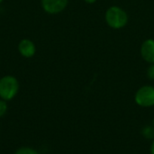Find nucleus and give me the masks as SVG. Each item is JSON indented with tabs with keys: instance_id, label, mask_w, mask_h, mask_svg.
<instances>
[{
	"instance_id": "nucleus-13",
	"label": "nucleus",
	"mask_w": 154,
	"mask_h": 154,
	"mask_svg": "<svg viewBox=\"0 0 154 154\" xmlns=\"http://www.w3.org/2000/svg\"><path fill=\"white\" fill-rule=\"evenodd\" d=\"M152 125L154 126V118H153V120H152Z\"/></svg>"
},
{
	"instance_id": "nucleus-8",
	"label": "nucleus",
	"mask_w": 154,
	"mask_h": 154,
	"mask_svg": "<svg viewBox=\"0 0 154 154\" xmlns=\"http://www.w3.org/2000/svg\"><path fill=\"white\" fill-rule=\"evenodd\" d=\"M14 154H40L36 150L30 147H22L18 149Z\"/></svg>"
},
{
	"instance_id": "nucleus-12",
	"label": "nucleus",
	"mask_w": 154,
	"mask_h": 154,
	"mask_svg": "<svg viewBox=\"0 0 154 154\" xmlns=\"http://www.w3.org/2000/svg\"><path fill=\"white\" fill-rule=\"evenodd\" d=\"M87 4H89V5H91V4H94V3H96L97 0H84Z\"/></svg>"
},
{
	"instance_id": "nucleus-9",
	"label": "nucleus",
	"mask_w": 154,
	"mask_h": 154,
	"mask_svg": "<svg viewBox=\"0 0 154 154\" xmlns=\"http://www.w3.org/2000/svg\"><path fill=\"white\" fill-rule=\"evenodd\" d=\"M7 108H8V106H7L6 101H5L3 99H0V118L3 117L6 113Z\"/></svg>"
},
{
	"instance_id": "nucleus-3",
	"label": "nucleus",
	"mask_w": 154,
	"mask_h": 154,
	"mask_svg": "<svg viewBox=\"0 0 154 154\" xmlns=\"http://www.w3.org/2000/svg\"><path fill=\"white\" fill-rule=\"evenodd\" d=\"M134 101L137 105L143 108L154 106V86L143 85L140 87L134 94Z\"/></svg>"
},
{
	"instance_id": "nucleus-5",
	"label": "nucleus",
	"mask_w": 154,
	"mask_h": 154,
	"mask_svg": "<svg viewBox=\"0 0 154 154\" xmlns=\"http://www.w3.org/2000/svg\"><path fill=\"white\" fill-rule=\"evenodd\" d=\"M140 54L142 58L148 64H154V39L148 38L143 42Z\"/></svg>"
},
{
	"instance_id": "nucleus-1",
	"label": "nucleus",
	"mask_w": 154,
	"mask_h": 154,
	"mask_svg": "<svg viewBox=\"0 0 154 154\" xmlns=\"http://www.w3.org/2000/svg\"><path fill=\"white\" fill-rule=\"evenodd\" d=\"M105 20L110 28L118 30L127 25L129 17L125 9L118 5H112L106 11Z\"/></svg>"
},
{
	"instance_id": "nucleus-4",
	"label": "nucleus",
	"mask_w": 154,
	"mask_h": 154,
	"mask_svg": "<svg viewBox=\"0 0 154 154\" xmlns=\"http://www.w3.org/2000/svg\"><path fill=\"white\" fill-rule=\"evenodd\" d=\"M41 5L45 13L49 15H57L67 8L69 0H41Z\"/></svg>"
},
{
	"instance_id": "nucleus-6",
	"label": "nucleus",
	"mask_w": 154,
	"mask_h": 154,
	"mask_svg": "<svg viewBox=\"0 0 154 154\" xmlns=\"http://www.w3.org/2000/svg\"><path fill=\"white\" fill-rule=\"evenodd\" d=\"M19 54L24 58H32L36 53V46L34 43L27 38L22 39L17 46Z\"/></svg>"
},
{
	"instance_id": "nucleus-10",
	"label": "nucleus",
	"mask_w": 154,
	"mask_h": 154,
	"mask_svg": "<svg viewBox=\"0 0 154 154\" xmlns=\"http://www.w3.org/2000/svg\"><path fill=\"white\" fill-rule=\"evenodd\" d=\"M146 75L150 80L154 81V64H150V66L147 68Z\"/></svg>"
},
{
	"instance_id": "nucleus-2",
	"label": "nucleus",
	"mask_w": 154,
	"mask_h": 154,
	"mask_svg": "<svg viewBox=\"0 0 154 154\" xmlns=\"http://www.w3.org/2000/svg\"><path fill=\"white\" fill-rule=\"evenodd\" d=\"M20 84L14 75H5L0 78V99L6 102L13 100L18 93Z\"/></svg>"
},
{
	"instance_id": "nucleus-14",
	"label": "nucleus",
	"mask_w": 154,
	"mask_h": 154,
	"mask_svg": "<svg viewBox=\"0 0 154 154\" xmlns=\"http://www.w3.org/2000/svg\"><path fill=\"white\" fill-rule=\"evenodd\" d=\"M3 1H4V0H0V4H1V3H3Z\"/></svg>"
},
{
	"instance_id": "nucleus-7",
	"label": "nucleus",
	"mask_w": 154,
	"mask_h": 154,
	"mask_svg": "<svg viewBox=\"0 0 154 154\" xmlns=\"http://www.w3.org/2000/svg\"><path fill=\"white\" fill-rule=\"evenodd\" d=\"M142 134L145 139L154 140V126L153 125H145L142 129Z\"/></svg>"
},
{
	"instance_id": "nucleus-11",
	"label": "nucleus",
	"mask_w": 154,
	"mask_h": 154,
	"mask_svg": "<svg viewBox=\"0 0 154 154\" xmlns=\"http://www.w3.org/2000/svg\"><path fill=\"white\" fill-rule=\"evenodd\" d=\"M150 151H151V154H154V140L152 141V144H151V149H150Z\"/></svg>"
}]
</instances>
